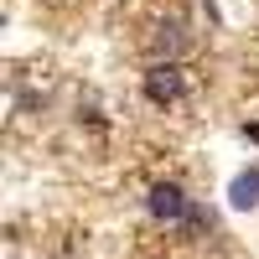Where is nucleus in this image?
Masks as SVG:
<instances>
[{"mask_svg": "<svg viewBox=\"0 0 259 259\" xmlns=\"http://www.w3.org/2000/svg\"><path fill=\"white\" fill-rule=\"evenodd\" d=\"M145 207H150V218H161V223H192V202H187V192L177 182H156Z\"/></svg>", "mask_w": 259, "mask_h": 259, "instance_id": "f257e3e1", "label": "nucleus"}, {"mask_svg": "<svg viewBox=\"0 0 259 259\" xmlns=\"http://www.w3.org/2000/svg\"><path fill=\"white\" fill-rule=\"evenodd\" d=\"M228 202L239 207V212L259 207V166H249V171H239V177H233V187H228Z\"/></svg>", "mask_w": 259, "mask_h": 259, "instance_id": "7ed1b4c3", "label": "nucleus"}, {"mask_svg": "<svg viewBox=\"0 0 259 259\" xmlns=\"http://www.w3.org/2000/svg\"><path fill=\"white\" fill-rule=\"evenodd\" d=\"M145 99H150V104H177V99H182V68H177V62H150V73H145Z\"/></svg>", "mask_w": 259, "mask_h": 259, "instance_id": "f03ea898", "label": "nucleus"}, {"mask_svg": "<svg viewBox=\"0 0 259 259\" xmlns=\"http://www.w3.org/2000/svg\"><path fill=\"white\" fill-rule=\"evenodd\" d=\"M244 135H249V140H254V145H259V124H244Z\"/></svg>", "mask_w": 259, "mask_h": 259, "instance_id": "20e7f679", "label": "nucleus"}]
</instances>
